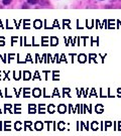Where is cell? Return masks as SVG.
<instances>
[{
  "label": "cell",
  "instance_id": "cell-1",
  "mask_svg": "<svg viewBox=\"0 0 121 136\" xmlns=\"http://www.w3.org/2000/svg\"><path fill=\"white\" fill-rule=\"evenodd\" d=\"M38 1H39V0H27V2H28L29 4H32V5H34V4L38 3Z\"/></svg>",
  "mask_w": 121,
  "mask_h": 136
},
{
  "label": "cell",
  "instance_id": "cell-2",
  "mask_svg": "<svg viewBox=\"0 0 121 136\" xmlns=\"http://www.w3.org/2000/svg\"><path fill=\"white\" fill-rule=\"evenodd\" d=\"M2 3H3L4 5H8V4L11 3V0H2Z\"/></svg>",
  "mask_w": 121,
  "mask_h": 136
}]
</instances>
